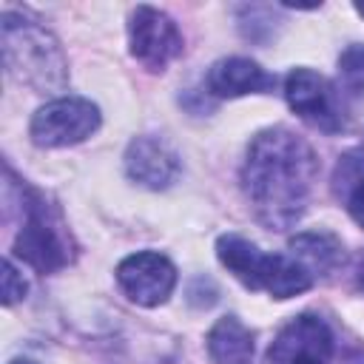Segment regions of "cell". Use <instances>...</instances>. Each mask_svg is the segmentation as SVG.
Returning a JSON list of instances; mask_svg holds the SVG:
<instances>
[{
  "instance_id": "1",
  "label": "cell",
  "mask_w": 364,
  "mask_h": 364,
  "mask_svg": "<svg viewBox=\"0 0 364 364\" xmlns=\"http://www.w3.org/2000/svg\"><path fill=\"white\" fill-rule=\"evenodd\" d=\"M316 176L318 159L299 134L290 128H264L247 145L242 191L264 228L284 230L304 216Z\"/></svg>"
},
{
  "instance_id": "2",
  "label": "cell",
  "mask_w": 364,
  "mask_h": 364,
  "mask_svg": "<svg viewBox=\"0 0 364 364\" xmlns=\"http://www.w3.org/2000/svg\"><path fill=\"white\" fill-rule=\"evenodd\" d=\"M3 65L11 80L37 94H57L68 82V63L57 37L28 14L3 11L0 17Z\"/></svg>"
},
{
  "instance_id": "3",
  "label": "cell",
  "mask_w": 364,
  "mask_h": 364,
  "mask_svg": "<svg viewBox=\"0 0 364 364\" xmlns=\"http://www.w3.org/2000/svg\"><path fill=\"white\" fill-rule=\"evenodd\" d=\"M219 262L250 290H264L273 299H290L313 284L310 270L290 256L262 253L253 242L236 233H225L216 242Z\"/></svg>"
},
{
  "instance_id": "4",
  "label": "cell",
  "mask_w": 364,
  "mask_h": 364,
  "mask_svg": "<svg viewBox=\"0 0 364 364\" xmlns=\"http://www.w3.org/2000/svg\"><path fill=\"white\" fill-rule=\"evenodd\" d=\"M14 256L40 273H54L74 259L68 228L46 199L23 185V225L14 239Z\"/></svg>"
},
{
  "instance_id": "5",
  "label": "cell",
  "mask_w": 364,
  "mask_h": 364,
  "mask_svg": "<svg viewBox=\"0 0 364 364\" xmlns=\"http://www.w3.org/2000/svg\"><path fill=\"white\" fill-rule=\"evenodd\" d=\"M100 128V108L82 97H57L31 117V139L40 148H68Z\"/></svg>"
},
{
  "instance_id": "6",
  "label": "cell",
  "mask_w": 364,
  "mask_h": 364,
  "mask_svg": "<svg viewBox=\"0 0 364 364\" xmlns=\"http://www.w3.org/2000/svg\"><path fill=\"white\" fill-rule=\"evenodd\" d=\"M284 97H287V105L293 108V114L299 119H304L307 125H313L324 134H338L344 128L341 94L318 71L293 68L284 80Z\"/></svg>"
},
{
  "instance_id": "7",
  "label": "cell",
  "mask_w": 364,
  "mask_h": 364,
  "mask_svg": "<svg viewBox=\"0 0 364 364\" xmlns=\"http://www.w3.org/2000/svg\"><path fill=\"white\" fill-rule=\"evenodd\" d=\"M128 46L136 63H142L148 71H162L182 54V34L165 11L136 6L128 20Z\"/></svg>"
},
{
  "instance_id": "8",
  "label": "cell",
  "mask_w": 364,
  "mask_h": 364,
  "mask_svg": "<svg viewBox=\"0 0 364 364\" xmlns=\"http://www.w3.org/2000/svg\"><path fill=\"white\" fill-rule=\"evenodd\" d=\"M117 282L122 293L139 304V307H156L165 304L168 296L176 287V267L171 264L168 256L142 250L131 253L117 264Z\"/></svg>"
},
{
  "instance_id": "9",
  "label": "cell",
  "mask_w": 364,
  "mask_h": 364,
  "mask_svg": "<svg viewBox=\"0 0 364 364\" xmlns=\"http://www.w3.org/2000/svg\"><path fill=\"white\" fill-rule=\"evenodd\" d=\"M333 333L324 318L301 313L287 321L267 350L270 364H330Z\"/></svg>"
},
{
  "instance_id": "10",
  "label": "cell",
  "mask_w": 364,
  "mask_h": 364,
  "mask_svg": "<svg viewBox=\"0 0 364 364\" xmlns=\"http://www.w3.org/2000/svg\"><path fill=\"white\" fill-rule=\"evenodd\" d=\"M182 165L176 151L156 136H134L125 148V173L131 182L151 188V191H165L176 182Z\"/></svg>"
},
{
  "instance_id": "11",
  "label": "cell",
  "mask_w": 364,
  "mask_h": 364,
  "mask_svg": "<svg viewBox=\"0 0 364 364\" xmlns=\"http://www.w3.org/2000/svg\"><path fill=\"white\" fill-rule=\"evenodd\" d=\"M273 85H276V77L267 74L259 63H253L247 57L216 60L205 77L208 94H213L219 100H233V97H245V94H264Z\"/></svg>"
},
{
  "instance_id": "12",
  "label": "cell",
  "mask_w": 364,
  "mask_h": 364,
  "mask_svg": "<svg viewBox=\"0 0 364 364\" xmlns=\"http://www.w3.org/2000/svg\"><path fill=\"white\" fill-rule=\"evenodd\" d=\"M208 355L213 364H253V333L236 316H222L208 333Z\"/></svg>"
},
{
  "instance_id": "13",
  "label": "cell",
  "mask_w": 364,
  "mask_h": 364,
  "mask_svg": "<svg viewBox=\"0 0 364 364\" xmlns=\"http://www.w3.org/2000/svg\"><path fill=\"white\" fill-rule=\"evenodd\" d=\"M290 250L299 256V262L313 273L330 276L344 264V247L333 233H299L290 239Z\"/></svg>"
},
{
  "instance_id": "14",
  "label": "cell",
  "mask_w": 364,
  "mask_h": 364,
  "mask_svg": "<svg viewBox=\"0 0 364 364\" xmlns=\"http://www.w3.org/2000/svg\"><path fill=\"white\" fill-rule=\"evenodd\" d=\"M336 188L344 191V202L350 216L364 228V159L344 156L336 171Z\"/></svg>"
},
{
  "instance_id": "15",
  "label": "cell",
  "mask_w": 364,
  "mask_h": 364,
  "mask_svg": "<svg viewBox=\"0 0 364 364\" xmlns=\"http://www.w3.org/2000/svg\"><path fill=\"white\" fill-rule=\"evenodd\" d=\"M338 94L358 100L364 97V46H350L338 57Z\"/></svg>"
},
{
  "instance_id": "16",
  "label": "cell",
  "mask_w": 364,
  "mask_h": 364,
  "mask_svg": "<svg viewBox=\"0 0 364 364\" xmlns=\"http://www.w3.org/2000/svg\"><path fill=\"white\" fill-rule=\"evenodd\" d=\"M23 296H26V282H23V276L14 270V264L6 259V262H3V304L11 307V304H17Z\"/></svg>"
},
{
  "instance_id": "17",
  "label": "cell",
  "mask_w": 364,
  "mask_h": 364,
  "mask_svg": "<svg viewBox=\"0 0 364 364\" xmlns=\"http://www.w3.org/2000/svg\"><path fill=\"white\" fill-rule=\"evenodd\" d=\"M11 364H34V361H28V358H14Z\"/></svg>"
},
{
  "instance_id": "18",
  "label": "cell",
  "mask_w": 364,
  "mask_h": 364,
  "mask_svg": "<svg viewBox=\"0 0 364 364\" xmlns=\"http://www.w3.org/2000/svg\"><path fill=\"white\" fill-rule=\"evenodd\" d=\"M355 11H358V14L364 17V3H355Z\"/></svg>"
},
{
  "instance_id": "19",
  "label": "cell",
  "mask_w": 364,
  "mask_h": 364,
  "mask_svg": "<svg viewBox=\"0 0 364 364\" xmlns=\"http://www.w3.org/2000/svg\"><path fill=\"white\" fill-rule=\"evenodd\" d=\"M358 284L364 287V264H361V273H358Z\"/></svg>"
}]
</instances>
